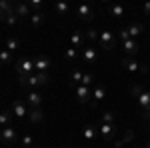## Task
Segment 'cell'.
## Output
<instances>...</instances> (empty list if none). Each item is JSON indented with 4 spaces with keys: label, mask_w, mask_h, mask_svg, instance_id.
<instances>
[{
    "label": "cell",
    "mask_w": 150,
    "mask_h": 148,
    "mask_svg": "<svg viewBox=\"0 0 150 148\" xmlns=\"http://www.w3.org/2000/svg\"><path fill=\"white\" fill-rule=\"evenodd\" d=\"M120 66L124 70H128V72H148V66H146V64H138L134 58H130V56L122 58V60H120Z\"/></svg>",
    "instance_id": "1"
},
{
    "label": "cell",
    "mask_w": 150,
    "mask_h": 148,
    "mask_svg": "<svg viewBox=\"0 0 150 148\" xmlns=\"http://www.w3.org/2000/svg\"><path fill=\"white\" fill-rule=\"evenodd\" d=\"M14 68L18 72V76H30L32 72H34V60H30V58H20L16 64H14Z\"/></svg>",
    "instance_id": "2"
},
{
    "label": "cell",
    "mask_w": 150,
    "mask_h": 148,
    "mask_svg": "<svg viewBox=\"0 0 150 148\" xmlns=\"http://www.w3.org/2000/svg\"><path fill=\"white\" fill-rule=\"evenodd\" d=\"M98 42H100V46H102L104 50H108V52H110V50L116 46L118 40H116V36L112 34L110 30H102V34L98 36Z\"/></svg>",
    "instance_id": "3"
},
{
    "label": "cell",
    "mask_w": 150,
    "mask_h": 148,
    "mask_svg": "<svg viewBox=\"0 0 150 148\" xmlns=\"http://www.w3.org/2000/svg\"><path fill=\"white\" fill-rule=\"evenodd\" d=\"M0 140H2L4 144H14V142L18 140V132H16V128H14V126H6V128H2V132H0Z\"/></svg>",
    "instance_id": "4"
},
{
    "label": "cell",
    "mask_w": 150,
    "mask_h": 148,
    "mask_svg": "<svg viewBox=\"0 0 150 148\" xmlns=\"http://www.w3.org/2000/svg\"><path fill=\"white\" fill-rule=\"evenodd\" d=\"M116 132H118V128H116V124H100V134H102L104 140H108V142H112L116 138Z\"/></svg>",
    "instance_id": "5"
},
{
    "label": "cell",
    "mask_w": 150,
    "mask_h": 148,
    "mask_svg": "<svg viewBox=\"0 0 150 148\" xmlns=\"http://www.w3.org/2000/svg\"><path fill=\"white\" fill-rule=\"evenodd\" d=\"M90 98H92V90H90V88H88V86H78V88H76V100H78V102L80 104H90Z\"/></svg>",
    "instance_id": "6"
},
{
    "label": "cell",
    "mask_w": 150,
    "mask_h": 148,
    "mask_svg": "<svg viewBox=\"0 0 150 148\" xmlns=\"http://www.w3.org/2000/svg\"><path fill=\"white\" fill-rule=\"evenodd\" d=\"M80 56L86 64H94V62L98 60V52H96V48H92V46H86V48H82Z\"/></svg>",
    "instance_id": "7"
},
{
    "label": "cell",
    "mask_w": 150,
    "mask_h": 148,
    "mask_svg": "<svg viewBox=\"0 0 150 148\" xmlns=\"http://www.w3.org/2000/svg\"><path fill=\"white\" fill-rule=\"evenodd\" d=\"M78 18H80L82 22H92L94 20L92 8H90L88 4H80V6H78Z\"/></svg>",
    "instance_id": "8"
},
{
    "label": "cell",
    "mask_w": 150,
    "mask_h": 148,
    "mask_svg": "<svg viewBox=\"0 0 150 148\" xmlns=\"http://www.w3.org/2000/svg\"><path fill=\"white\" fill-rule=\"evenodd\" d=\"M52 68V62H50V58L48 56H36L34 58V70L38 72H46V70Z\"/></svg>",
    "instance_id": "9"
},
{
    "label": "cell",
    "mask_w": 150,
    "mask_h": 148,
    "mask_svg": "<svg viewBox=\"0 0 150 148\" xmlns=\"http://www.w3.org/2000/svg\"><path fill=\"white\" fill-rule=\"evenodd\" d=\"M28 108H26V104L22 102V100H14V104H12V114L16 116V118H24V116H28Z\"/></svg>",
    "instance_id": "10"
},
{
    "label": "cell",
    "mask_w": 150,
    "mask_h": 148,
    "mask_svg": "<svg viewBox=\"0 0 150 148\" xmlns=\"http://www.w3.org/2000/svg\"><path fill=\"white\" fill-rule=\"evenodd\" d=\"M120 44H122V48H124V50H126V54L130 58H134L136 56V54H138V42H136V40H132V38H130V40H126V42H120Z\"/></svg>",
    "instance_id": "11"
},
{
    "label": "cell",
    "mask_w": 150,
    "mask_h": 148,
    "mask_svg": "<svg viewBox=\"0 0 150 148\" xmlns=\"http://www.w3.org/2000/svg\"><path fill=\"white\" fill-rule=\"evenodd\" d=\"M136 102H138V106L142 108V112H148V110H150V92L142 90V92H140V96L136 98Z\"/></svg>",
    "instance_id": "12"
},
{
    "label": "cell",
    "mask_w": 150,
    "mask_h": 148,
    "mask_svg": "<svg viewBox=\"0 0 150 148\" xmlns=\"http://www.w3.org/2000/svg\"><path fill=\"white\" fill-rule=\"evenodd\" d=\"M26 102L30 106V110H34V108H40V104H42V96L38 94V92H28V96H26Z\"/></svg>",
    "instance_id": "13"
},
{
    "label": "cell",
    "mask_w": 150,
    "mask_h": 148,
    "mask_svg": "<svg viewBox=\"0 0 150 148\" xmlns=\"http://www.w3.org/2000/svg\"><path fill=\"white\" fill-rule=\"evenodd\" d=\"M28 20H30V26H32V28H38V26H42V24H44V20H46V14H44L42 10H40V12H32Z\"/></svg>",
    "instance_id": "14"
},
{
    "label": "cell",
    "mask_w": 150,
    "mask_h": 148,
    "mask_svg": "<svg viewBox=\"0 0 150 148\" xmlns=\"http://www.w3.org/2000/svg\"><path fill=\"white\" fill-rule=\"evenodd\" d=\"M14 12H16V16L18 18H30V6L28 4H24V2H18L16 6H14Z\"/></svg>",
    "instance_id": "15"
},
{
    "label": "cell",
    "mask_w": 150,
    "mask_h": 148,
    "mask_svg": "<svg viewBox=\"0 0 150 148\" xmlns=\"http://www.w3.org/2000/svg\"><path fill=\"white\" fill-rule=\"evenodd\" d=\"M82 44H84V32H80V30L72 32V36H70V46L72 48H80Z\"/></svg>",
    "instance_id": "16"
},
{
    "label": "cell",
    "mask_w": 150,
    "mask_h": 148,
    "mask_svg": "<svg viewBox=\"0 0 150 148\" xmlns=\"http://www.w3.org/2000/svg\"><path fill=\"white\" fill-rule=\"evenodd\" d=\"M12 120H14V114H12V110H2V112H0V126H2V128L12 126Z\"/></svg>",
    "instance_id": "17"
},
{
    "label": "cell",
    "mask_w": 150,
    "mask_h": 148,
    "mask_svg": "<svg viewBox=\"0 0 150 148\" xmlns=\"http://www.w3.org/2000/svg\"><path fill=\"white\" fill-rule=\"evenodd\" d=\"M28 118H30V122H32V124H40V122L44 120V112H42L40 108H34V110H30V112H28Z\"/></svg>",
    "instance_id": "18"
},
{
    "label": "cell",
    "mask_w": 150,
    "mask_h": 148,
    "mask_svg": "<svg viewBox=\"0 0 150 148\" xmlns=\"http://www.w3.org/2000/svg\"><path fill=\"white\" fill-rule=\"evenodd\" d=\"M142 30H144V26H142V22H132L130 26H128V34H130V38L134 40L136 36L142 34Z\"/></svg>",
    "instance_id": "19"
},
{
    "label": "cell",
    "mask_w": 150,
    "mask_h": 148,
    "mask_svg": "<svg viewBox=\"0 0 150 148\" xmlns=\"http://www.w3.org/2000/svg\"><path fill=\"white\" fill-rule=\"evenodd\" d=\"M104 96H106V90H104V86H102V84H98V86H96V88L92 90V100H94L96 104H98L100 100H104Z\"/></svg>",
    "instance_id": "20"
},
{
    "label": "cell",
    "mask_w": 150,
    "mask_h": 148,
    "mask_svg": "<svg viewBox=\"0 0 150 148\" xmlns=\"http://www.w3.org/2000/svg\"><path fill=\"white\" fill-rule=\"evenodd\" d=\"M82 136L86 138V140H94V138H96V126H94V124L84 126V130H82Z\"/></svg>",
    "instance_id": "21"
},
{
    "label": "cell",
    "mask_w": 150,
    "mask_h": 148,
    "mask_svg": "<svg viewBox=\"0 0 150 148\" xmlns=\"http://www.w3.org/2000/svg\"><path fill=\"white\" fill-rule=\"evenodd\" d=\"M110 16H114V18H122L124 16V6H120V4H110Z\"/></svg>",
    "instance_id": "22"
},
{
    "label": "cell",
    "mask_w": 150,
    "mask_h": 148,
    "mask_svg": "<svg viewBox=\"0 0 150 148\" xmlns=\"http://www.w3.org/2000/svg\"><path fill=\"white\" fill-rule=\"evenodd\" d=\"M18 48H20V40H18V38H14V36H12V38H6V50H8V52H14V50H18Z\"/></svg>",
    "instance_id": "23"
},
{
    "label": "cell",
    "mask_w": 150,
    "mask_h": 148,
    "mask_svg": "<svg viewBox=\"0 0 150 148\" xmlns=\"http://www.w3.org/2000/svg\"><path fill=\"white\" fill-rule=\"evenodd\" d=\"M38 86H40V82H38V76L36 74L26 76V88H38Z\"/></svg>",
    "instance_id": "24"
},
{
    "label": "cell",
    "mask_w": 150,
    "mask_h": 148,
    "mask_svg": "<svg viewBox=\"0 0 150 148\" xmlns=\"http://www.w3.org/2000/svg\"><path fill=\"white\" fill-rule=\"evenodd\" d=\"M0 60H2V64H12V62H14L12 52H8V50H0Z\"/></svg>",
    "instance_id": "25"
},
{
    "label": "cell",
    "mask_w": 150,
    "mask_h": 148,
    "mask_svg": "<svg viewBox=\"0 0 150 148\" xmlns=\"http://www.w3.org/2000/svg\"><path fill=\"white\" fill-rule=\"evenodd\" d=\"M102 122L104 124H116V116H114V112H102Z\"/></svg>",
    "instance_id": "26"
},
{
    "label": "cell",
    "mask_w": 150,
    "mask_h": 148,
    "mask_svg": "<svg viewBox=\"0 0 150 148\" xmlns=\"http://www.w3.org/2000/svg\"><path fill=\"white\" fill-rule=\"evenodd\" d=\"M14 10V6H12L10 2H6V0H0V12H4V14H10Z\"/></svg>",
    "instance_id": "27"
},
{
    "label": "cell",
    "mask_w": 150,
    "mask_h": 148,
    "mask_svg": "<svg viewBox=\"0 0 150 148\" xmlns=\"http://www.w3.org/2000/svg\"><path fill=\"white\" fill-rule=\"evenodd\" d=\"M16 22H18V16H16L14 10L10 14H6V26H16Z\"/></svg>",
    "instance_id": "28"
},
{
    "label": "cell",
    "mask_w": 150,
    "mask_h": 148,
    "mask_svg": "<svg viewBox=\"0 0 150 148\" xmlns=\"http://www.w3.org/2000/svg\"><path fill=\"white\" fill-rule=\"evenodd\" d=\"M92 80H94V74L92 72H84V76H82V86H90L92 84Z\"/></svg>",
    "instance_id": "29"
},
{
    "label": "cell",
    "mask_w": 150,
    "mask_h": 148,
    "mask_svg": "<svg viewBox=\"0 0 150 148\" xmlns=\"http://www.w3.org/2000/svg\"><path fill=\"white\" fill-rule=\"evenodd\" d=\"M76 56H78V52H76V48H72V46H70L68 50L64 52V58H66V60H70V62H72V60H76Z\"/></svg>",
    "instance_id": "30"
},
{
    "label": "cell",
    "mask_w": 150,
    "mask_h": 148,
    "mask_svg": "<svg viewBox=\"0 0 150 148\" xmlns=\"http://www.w3.org/2000/svg\"><path fill=\"white\" fill-rule=\"evenodd\" d=\"M36 76H38V82H40V86H44L50 82V76H48V72H36Z\"/></svg>",
    "instance_id": "31"
},
{
    "label": "cell",
    "mask_w": 150,
    "mask_h": 148,
    "mask_svg": "<svg viewBox=\"0 0 150 148\" xmlns=\"http://www.w3.org/2000/svg\"><path fill=\"white\" fill-rule=\"evenodd\" d=\"M56 12L58 14H66V12H70V4H66V2H58L56 4Z\"/></svg>",
    "instance_id": "32"
},
{
    "label": "cell",
    "mask_w": 150,
    "mask_h": 148,
    "mask_svg": "<svg viewBox=\"0 0 150 148\" xmlns=\"http://www.w3.org/2000/svg\"><path fill=\"white\" fill-rule=\"evenodd\" d=\"M28 6H30V10L40 12V8H42V0H30V2H28Z\"/></svg>",
    "instance_id": "33"
},
{
    "label": "cell",
    "mask_w": 150,
    "mask_h": 148,
    "mask_svg": "<svg viewBox=\"0 0 150 148\" xmlns=\"http://www.w3.org/2000/svg\"><path fill=\"white\" fill-rule=\"evenodd\" d=\"M34 146V138L32 136H22V148H32Z\"/></svg>",
    "instance_id": "34"
},
{
    "label": "cell",
    "mask_w": 150,
    "mask_h": 148,
    "mask_svg": "<svg viewBox=\"0 0 150 148\" xmlns=\"http://www.w3.org/2000/svg\"><path fill=\"white\" fill-rule=\"evenodd\" d=\"M82 76H84V72H80V70H74V72L70 74V80H72V82H82Z\"/></svg>",
    "instance_id": "35"
},
{
    "label": "cell",
    "mask_w": 150,
    "mask_h": 148,
    "mask_svg": "<svg viewBox=\"0 0 150 148\" xmlns=\"http://www.w3.org/2000/svg\"><path fill=\"white\" fill-rule=\"evenodd\" d=\"M118 40H120V42H126V40H130V34H128V28H122V30L118 32Z\"/></svg>",
    "instance_id": "36"
},
{
    "label": "cell",
    "mask_w": 150,
    "mask_h": 148,
    "mask_svg": "<svg viewBox=\"0 0 150 148\" xmlns=\"http://www.w3.org/2000/svg\"><path fill=\"white\" fill-rule=\"evenodd\" d=\"M84 34H86V38H88V40H96V38L100 36V34H98V30H94V28H88Z\"/></svg>",
    "instance_id": "37"
},
{
    "label": "cell",
    "mask_w": 150,
    "mask_h": 148,
    "mask_svg": "<svg viewBox=\"0 0 150 148\" xmlns=\"http://www.w3.org/2000/svg\"><path fill=\"white\" fill-rule=\"evenodd\" d=\"M140 92H142V86H138V84H134V86L130 88V94H132L134 98H138V96H140Z\"/></svg>",
    "instance_id": "38"
},
{
    "label": "cell",
    "mask_w": 150,
    "mask_h": 148,
    "mask_svg": "<svg viewBox=\"0 0 150 148\" xmlns=\"http://www.w3.org/2000/svg\"><path fill=\"white\" fill-rule=\"evenodd\" d=\"M132 138H134V132H132V130H128V132H126V136H124V144H126L128 140H132Z\"/></svg>",
    "instance_id": "39"
},
{
    "label": "cell",
    "mask_w": 150,
    "mask_h": 148,
    "mask_svg": "<svg viewBox=\"0 0 150 148\" xmlns=\"http://www.w3.org/2000/svg\"><path fill=\"white\" fill-rule=\"evenodd\" d=\"M142 10H144V14H146V16H150V2H146V4H144V8H142Z\"/></svg>",
    "instance_id": "40"
},
{
    "label": "cell",
    "mask_w": 150,
    "mask_h": 148,
    "mask_svg": "<svg viewBox=\"0 0 150 148\" xmlns=\"http://www.w3.org/2000/svg\"><path fill=\"white\" fill-rule=\"evenodd\" d=\"M124 146V140H114V148H122Z\"/></svg>",
    "instance_id": "41"
},
{
    "label": "cell",
    "mask_w": 150,
    "mask_h": 148,
    "mask_svg": "<svg viewBox=\"0 0 150 148\" xmlns=\"http://www.w3.org/2000/svg\"><path fill=\"white\" fill-rule=\"evenodd\" d=\"M0 22H6V14L4 12H0Z\"/></svg>",
    "instance_id": "42"
},
{
    "label": "cell",
    "mask_w": 150,
    "mask_h": 148,
    "mask_svg": "<svg viewBox=\"0 0 150 148\" xmlns=\"http://www.w3.org/2000/svg\"><path fill=\"white\" fill-rule=\"evenodd\" d=\"M0 68H2V60H0Z\"/></svg>",
    "instance_id": "43"
},
{
    "label": "cell",
    "mask_w": 150,
    "mask_h": 148,
    "mask_svg": "<svg viewBox=\"0 0 150 148\" xmlns=\"http://www.w3.org/2000/svg\"><path fill=\"white\" fill-rule=\"evenodd\" d=\"M32 148H40V146H32Z\"/></svg>",
    "instance_id": "44"
},
{
    "label": "cell",
    "mask_w": 150,
    "mask_h": 148,
    "mask_svg": "<svg viewBox=\"0 0 150 148\" xmlns=\"http://www.w3.org/2000/svg\"><path fill=\"white\" fill-rule=\"evenodd\" d=\"M146 148H150V142H148V146H146Z\"/></svg>",
    "instance_id": "45"
},
{
    "label": "cell",
    "mask_w": 150,
    "mask_h": 148,
    "mask_svg": "<svg viewBox=\"0 0 150 148\" xmlns=\"http://www.w3.org/2000/svg\"><path fill=\"white\" fill-rule=\"evenodd\" d=\"M0 132H2V126H0Z\"/></svg>",
    "instance_id": "46"
}]
</instances>
